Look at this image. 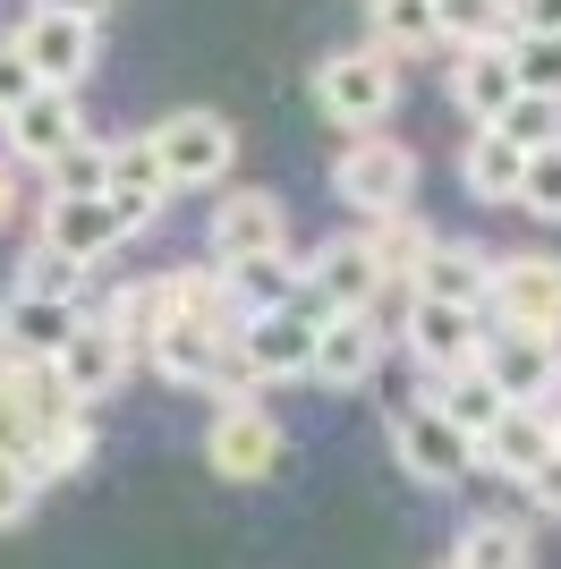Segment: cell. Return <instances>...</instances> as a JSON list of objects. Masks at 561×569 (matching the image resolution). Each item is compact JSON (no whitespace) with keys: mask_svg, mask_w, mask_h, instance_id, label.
<instances>
[{"mask_svg":"<svg viewBox=\"0 0 561 569\" xmlns=\"http://www.w3.org/2000/svg\"><path fill=\"white\" fill-rule=\"evenodd\" d=\"M366 18H374V43H392L400 60L443 43V0H366Z\"/></svg>","mask_w":561,"mask_h":569,"instance_id":"cell-28","label":"cell"},{"mask_svg":"<svg viewBox=\"0 0 561 569\" xmlns=\"http://www.w3.org/2000/svg\"><path fill=\"white\" fill-rule=\"evenodd\" d=\"M511 60L528 94H561V34L553 26H511Z\"/></svg>","mask_w":561,"mask_h":569,"instance_id":"cell-32","label":"cell"},{"mask_svg":"<svg viewBox=\"0 0 561 569\" xmlns=\"http://www.w3.org/2000/svg\"><path fill=\"white\" fill-rule=\"evenodd\" d=\"M9 213H18V179H9V162H0V230H9Z\"/></svg>","mask_w":561,"mask_h":569,"instance_id":"cell-41","label":"cell"},{"mask_svg":"<svg viewBox=\"0 0 561 569\" xmlns=\"http://www.w3.org/2000/svg\"><path fill=\"white\" fill-rule=\"evenodd\" d=\"M128 213V230H145V221H163V204L179 196V179H170V162H163V144H154V128L145 137H119L111 144V188H102Z\"/></svg>","mask_w":561,"mask_h":569,"instance_id":"cell-16","label":"cell"},{"mask_svg":"<svg viewBox=\"0 0 561 569\" xmlns=\"http://www.w3.org/2000/svg\"><path fill=\"white\" fill-rule=\"evenodd\" d=\"M43 9H77V18H111V0H43Z\"/></svg>","mask_w":561,"mask_h":569,"instance_id":"cell-42","label":"cell"},{"mask_svg":"<svg viewBox=\"0 0 561 569\" xmlns=\"http://www.w3.org/2000/svg\"><path fill=\"white\" fill-rule=\"evenodd\" d=\"M493 128H511V137L537 153V144H553V137H561V94H528V86H519V102L493 119Z\"/></svg>","mask_w":561,"mask_h":569,"instance_id":"cell-36","label":"cell"},{"mask_svg":"<svg viewBox=\"0 0 561 569\" xmlns=\"http://www.w3.org/2000/svg\"><path fill=\"white\" fill-rule=\"evenodd\" d=\"M519 26H553L561 34V0H519Z\"/></svg>","mask_w":561,"mask_h":569,"instance_id":"cell-40","label":"cell"},{"mask_svg":"<svg viewBox=\"0 0 561 569\" xmlns=\"http://www.w3.org/2000/svg\"><path fill=\"white\" fill-rule=\"evenodd\" d=\"M35 86H43V69H35V60L18 51V34H9V43H0V119L18 111V102L35 94Z\"/></svg>","mask_w":561,"mask_h":569,"instance_id":"cell-38","label":"cell"},{"mask_svg":"<svg viewBox=\"0 0 561 569\" xmlns=\"http://www.w3.org/2000/svg\"><path fill=\"white\" fill-rule=\"evenodd\" d=\"M154 144H163V162L179 188H222L238 162V128L222 111H170L163 128H154Z\"/></svg>","mask_w":561,"mask_h":569,"instance_id":"cell-9","label":"cell"},{"mask_svg":"<svg viewBox=\"0 0 561 569\" xmlns=\"http://www.w3.org/2000/svg\"><path fill=\"white\" fill-rule=\"evenodd\" d=\"M528 501H537V510H553V519H561V451L544 459L537 476H528Z\"/></svg>","mask_w":561,"mask_h":569,"instance_id":"cell-39","label":"cell"},{"mask_svg":"<svg viewBox=\"0 0 561 569\" xmlns=\"http://www.w3.org/2000/svg\"><path fill=\"white\" fill-rule=\"evenodd\" d=\"M315 332H324V315H315V307H264V315L238 323V340H247V357H256L264 382L315 375Z\"/></svg>","mask_w":561,"mask_h":569,"instance_id":"cell-14","label":"cell"},{"mask_svg":"<svg viewBox=\"0 0 561 569\" xmlns=\"http://www.w3.org/2000/svg\"><path fill=\"white\" fill-rule=\"evenodd\" d=\"M35 493H43V468H35V459H9V451H0V527H18L26 510H35Z\"/></svg>","mask_w":561,"mask_h":569,"instance_id":"cell-37","label":"cell"},{"mask_svg":"<svg viewBox=\"0 0 561 569\" xmlns=\"http://www.w3.org/2000/svg\"><path fill=\"white\" fill-rule=\"evenodd\" d=\"M485 315H493V323H537V332H561V263L553 256H493Z\"/></svg>","mask_w":561,"mask_h":569,"instance_id":"cell-12","label":"cell"},{"mask_svg":"<svg viewBox=\"0 0 561 569\" xmlns=\"http://www.w3.org/2000/svg\"><path fill=\"white\" fill-rule=\"evenodd\" d=\"M519 213H537V221H561V137L528 153V179H519Z\"/></svg>","mask_w":561,"mask_h":569,"instance_id":"cell-34","label":"cell"},{"mask_svg":"<svg viewBox=\"0 0 561 569\" xmlns=\"http://www.w3.org/2000/svg\"><path fill=\"white\" fill-rule=\"evenodd\" d=\"M485 375L511 391V400H553L561 391V332H537V323H485Z\"/></svg>","mask_w":561,"mask_h":569,"instance_id":"cell-8","label":"cell"},{"mask_svg":"<svg viewBox=\"0 0 561 569\" xmlns=\"http://www.w3.org/2000/svg\"><path fill=\"white\" fill-rule=\"evenodd\" d=\"M86 459H94V426H86V408L51 417V426H43V442H35V468H43V485H51V476H77Z\"/></svg>","mask_w":561,"mask_h":569,"instance_id":"cell-31","label":"cell"},{"mask_svg":"<svg viewBox=\"0 0 561 569\" xmlns=\"http://www.w3.org/2000/svg\"><path fill=\"white\" fill-rule=\"evenodd\" d=\"M102 315H111V323H119L128 340H137V349H154V332L170 323V272H163V281H128V289H119V298H111Z\"/></svg>","mask_w":561,"mask_h":569,"instance_id":"cell-29","label":"cell"},{"mask_svg":"<svg viewBox=\"0 0 561 569\" xmlns=\"http://www.w3.org/2000/svg\"><path fill=\"white\" fill-rule=\"evenodd\" d=\"M400 102V51L392 43H366V51H332L324 69H315V111L332 128H383Z\"/></svg>","mask_w":561,"mask_h":569,"instance_id":"cell-2","label":"cell"},{"mask_svg":"<svg viewBox=\"0 0 561 569\" xmlns=\"http://www.w3.org/2000/svg\"><path fill=\"white\" fill-rule=\"evenodd\" d=\"M519 179H528V144H519L511 128L476 119V137H468V153H460V188L476 196V204H519Z\"/></svg>","mask_w":561,"mask_h":569,"instance_id":"cell-21","label":"cell"},{"mask_svg":"<svg viewBox=\"0 0 561 569\" xmlns=\"http://www.w3.org/2000/svg\"><path fill=\"white\" fill-rule=\"evenodd\" d=\"M451 102H460L468 119H502L519 102V60H511V34L502 43H460V60H451Z\"/></svg>","mask_w":561,"mask_h":569,"instance_id":"cell-19","label":"cell"},{"mask_svg":"<svg viewBox=\"0 0 561 569\" xmlns=\"http://www.w3.org/2000/svg\"><path fill=\"white\" fill-rule=\"evenodd\" d=\"M280 459H289V433L256 400H222V417L205 426V468L222 485H264V476H280Z\"/></svg>","mask_w":561,"mask_h":569,"instance_id":"cell-4","label":"cell"},{"mask_svg":"<svg viewBox=\"0 0 561 569\" xmlns=\"http://www.w3.org/2000/svg\"><path fill=\"white\" fill-rule=\"evenodd\" d=\"M519 26V0H443V43H502Z\"/></svg>","mask_w":561,"mask_h":569,"instance_id":"cell-30","label":"cell"},{"mask_svg":"<svg viewBox=\"0 0 561 569\" xmlns=\"http://www.w3.org/2000/svg\"><path fill=\"white\" fill-rule=\"evenodd\" d=\"M222 340H230L222 323H205V315H179V307H170V323L154 332V349H145V357H154V375H163V382H179V391H205V375H213V357H222Z\"/></svg>","mask_w":561,"mask_h":569,"instance_id":"cell-22","label":"cell"},{"mask_svg":"<svg viewBox=\"0 0 561 569\" xmlns=\"http://www.w3.org/2000/svg\"><path fill=\"white\" fill-rule=\"evenodd\" d=\"M434 400H443L451 417H460V426L476 433V442H485V433H493V417L511 408V391H502V382L485 375V357H468V366H443V375H434Z\"/></svg>","mask_w":561,"mask_h":569,"instance_id":"cell-25","label":"cell"},{"mask_svg":"<svg viewBox=\"0 0 561 569\" xmlns=\"http://www.w3.org/2000/svg\"><path fill=\"white\" fill-rule=\"evenodd\" d=\"M102 18H77V9H26V26H18V51L43 69V86H86L94 77V60H102V34H94Z\"/></svg>","mask_w":561,"mask_h":569,"instance_id":"cell-7","label":"cell"},{"mask_svg":"<svg viewBox=\"0 0 561 569\" xmlns=\"http://www.w3.org/2000/svg\"><path fill=\"white\" fill-rule=\"evenodd\" d=\"M94 263H77V256H60L51 238H35V256H26V272H18V289H43V298H77V281H86Z\"/></svg>","mask_w":561,"mask_h":569,"instance_id":"cell-35","label":"cell"},{"mask_svg":"<svg viewBox=\"0 0 561 569\" xmlns=\"http://www.w3.org/2000/svg\"><path fill=\"white\" fill-rule=\"evenodd\" d=\"M213 263H247V256H273V247H289V204H280L273 188H238L213 204V230H205Z\"/></svg>","mask_w":561,"mask_h":569,"instance_id":"cell-11","label":"cell"},{"mask_svg":"<svg viewBox=\"0 0 561 569\" xmlns=\"http://www.w3.org/2000/svg\"><path fill=\"white\" fill-rule=\"evenodd\" d=\"M77 323H86L77 298H43V289H9L0 298V349H18V357H60V340Z\"/></svg>","mask_w":561,"mask_h":569,"instance_id":"cell-20","label":"cell"},{"mask_svg":"<svg viewBox=\"0 0 561 569\" xmlns=\"http://www.w3.org/2000/svg\"><path fill=\"white\" fill-rule=\"evenodd\" d=\"M43 238L60 247V256H77V263H102L128 238V213H119L111 196H51L43 204Z\"/></svg>","mask_w":561,"mask_h":569,"instance_id":"cell-18","label":"cell"},{"mask_svg":"<svg viewBox=\"0 0 561 569\" xmlns=\"http://www.w3.org/2000/svg\"><path fill=\"white\" fill-rule=\"evenodd\" d=\"M374 366H383V323H374V307H332L324 332H315V382L357 391V382H374Z\"/></svg>","mask_w":561,"mask_h":569,"instance_id":"cell-15","label":"cell"},{"mask_svg":"<svg viewBox=\"0 0 561 569\" xmlns=\"http://www.w3.org/2000/svg\"><path fill=\"white\" fill-rule=\"evenodd\" d=\"M392 459H400V476H417L425 493H451V485L476 476V433L425 391V400L392 408Z\"/></svg>","mask_w":561,"mask_h":569,"instance_id":"cell-1","label":"cell"},{"mask_svg":"<svg viewBox=\"0 0 561 569\" xmlns=\"http://www.w3.org/2000/svg\"><path fill=\"white\" fill-rule=\"evenodd\" d=\"M400 340L425 375L443 366H468L485 349V307H460V298H434V289H409V315H400Z\"/></svg>","mask_w":561,"mask_h":569,"instance_id":"cell-6","label":"cell"},{"mask_svg":"<svg viewBox=\"0 0 561 569\" xmlns=\"http://www.w3.org/2000/svg\"><path fill=\"white\" fill-rule=\"evenodd\" d=\"M128 357H137V340L119 332L111 315H86V323L60 340V382L94 408V400H111L119 382H128Z\"/></svg>","mask_w":561,"mask_h":569,"instance_id":"cell-13","label":"cell"},{"mask_svg":"<svg viewBox=\"0 0 561 569\" xmlns=\"http://www.w3.org/2000/svg\"><path fill=\"white\" fill-rule=\"evenodd\" d=\"M553 451H561V391L553 400H511L502 417H493V433L476 442L485 476H511L519 493H528V476H537Z\"/></svg>","mask_w":561,"mask_h":569,"instance_id":"cell-5","label":"cell"},{"mask_svg":"<svg viewBox=\"0 0 561 569\" xmlns=\"http://www.w3.org/2000/svg\"><path fill=\"white\" fill-rule=\"evenodd\" d=\"M0 137H9V162H60L77 137H86V111H77V86H35L18 111L0 119Z\"/></svg>","mask_w":561,"mask_h":569,"instance_id":"cell-10","label":"cell"},{"mask_svg":"<svg viewBox=\"0 0 561 569\" xmlns=\"http://www.w3.org/2000/svg\"><path fill=\"white\" fill-rule=\"evenodd\" d=\"M332 196L341 204H357V213H392V204H409L417 196V153L400 137H374V128H357L350 144H341V162H332Z\"/></svg>","mask_w":561,"mask_h":569,"instance_id":"cell-3","label":"cell"},{"mask_svg":"<svg viewBox=\"0 0 561 569\" xmlns=\"http://www.w3.org/2000/svg\"><path fill=\"white\" fill-rule=\"evenodd\" d=\"M366 247H374V263H383V281L409 289V281H417V263H425V247H434V230H425L409 204H392V213L366 221Z\"/></svg>","mask_w":561,"mask_h":569,"instance_id":"cell-26","label":"cell"},{"mask_svg":"<svg viewBox=\"0 0 561 569\" xmlns=\"http://www.w3.org/2000/svg\"><path fill=\"white\" fill-rule=\"evenodd\" d=\"M306 289H315L324 307H374L392 281H383V263H374L366 230H357V238H324V247L306 256Z\"/></svg>","mask_w":561,"mask_h":569,"instance_id":"cell-17","label":"cell"},{"mask_svg":"<svg viewBox=\"0 0 561 569\" xmlns=\"http://www.w3.org/2000/svg\"><path fill=\"white\" fill-rule=\"evenodd\" d=\"M409 289H434V298H460V307H485V289H493V263L485 247H468V238H434L417 263V281Z\"/></svg>","mask_w":561,"mask_h":569,"instance_id":"cell-23","label":"cell"},{"mask_svg":"<svg viewBox=\"0 0 561 569\" xmlns=\"http://www.w3.org/2000/svg\"><path fill=\"white\" fill-rule=\"evenodd\" d=\"M230 289H238V307H247V315H264V307H298L306 263L289 256V247H273V256H247V263H230Z\"/></svg>","mask_w":561,"mask_h":569,"instance_id":"cell-27","label":"cell"},{"mask_svg":"<svg viewBox=\"0 0 561 569\" xmlns=\"http://www.w3.org/2000/svg\"><path fill=\"white\" fill-rule=\"evenodd\" d=\"M537 561V527L528 519H468L451 536V569H519Z\"/></svg>","mask_w":561,"mask_h":569,"instance_id":"cell-24","label":"cell"},{"mask_svg":"<svg viewBox=\"0 0 561 569\" xmlns=\"http://www.w3.org/2000/svg\"><path fill=\"white\" fill-rule=\"evenodd\" d=\"M43 179H51V196H102V188H111V144L77 137L60 162H43Z\"/></svg>","mask_w":561,"mask_h":569,"instance_id":"cell-33","label":"cell"}]
</instances>
